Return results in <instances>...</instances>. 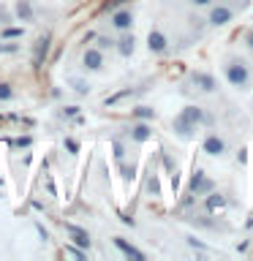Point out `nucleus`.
I'll use <instances>...</instances> for the list:
<instances>
[{"mask_svg":"<svg viewBox=\"0 0 253 261\" xmlns=\"http://www.w3.org/2000/svg\"><path fill=\"white\" fill-rule=\"evenodd\" d=\"M131 142H136V144H144V142H150L153 139V125L147 120H134L131 122Z\"/></svg>","mask_w":253,"mask_h":261,"instance_id":"7","label":"nucleus"},{"mask_svg":"<svg viewBox=\"0 0 253 261\" xmlns=\"http://www.w3.org/2000/svg\"><path fill=\"white\" fill-rule=\"evenodd\" d=\"M207 24L210 28H223V24H229L234 19V6L223 3V0H215L212 6H207Z\"/></svg>","mask_w":253,"mask_h":261,"instance_id":"2","label":"nucleus"},{"mask_svg":"<svg viewBox=\"0 0 253 261\" xmlns=\"http://www.w3.org/2000/svg\"><path fill=\"white\" fill-rule=\"evenodd\" d=\"M14 14H16V19L24 22V24H30L33 19H36V11H33L30 0H16V3H14Z\"/></svg>","mask_w":253,"mask_h":261,"instance_id":"15","label":"nucleus"},{"mask_svg":"<svg viewBox=\"0 0 253 261\" xmlns=\"http://www.w3.org/2000/svg\"><path fill=\"white\" fill-rule=\"evenodd\" d=\"M14 101V87L8 82H0V103H8Z\"/></svg>","mask_w":253,"mask_h":261,"instance_id":"20","label":"nucleus"},{"mask_svg":"<svg viewBox=\"0 0 253 261\" xmlns=\"http://www.w3.org/2000/svg\"><path fill=\"white\" fill-rule=\"evenodd\" d=\"M49 44H52V36H49V33H44V36L36 41V49H33V65H36V68L44 65L46 55H49Z\"/></svg>","mask_w":253,"mask_h":261,"instance_id":"12","label":"nucleus"},{"mask_svg":"<svg viewBox=\"0 0 253 261\" xmlns=\"http://www.w3.org/2000/svg\"><path fill=\"white\" fill-rule=\"evenodd\" d=\"M212 188H215V182H212V179L204 174L201 169H196L193 174H191V193L193 196H204V193H210Z\"/></svg>","mask_w":253,"mask_h":261,"instance_id":"9","label":"nucleus"},{"mask_svg":"<svg viewBox=\"0 0 253 261\" xmlns=\"http://www.w3.org/2000/svg\"><path fill=\"white\" fill-rule=\"evenodd\" d=\"M30 142H33L30 136H19V139H16V147H30Z\"/></svg>","mask_w":253,"mask_h":261,"instance_id":"28","label":"nucleus"},{"mask_svg":"<svg viewBox=\"0 0 253 261\" xmlns=\"http://www.w3.org/2000/svg\"><path fill=\"white\" fill-rule=\"evenodd\" d=\"M183 114H185V117L193 122L196 128H201V125H207V122H210L207 112H204L201 106H193V103H191V106H185V109H183Z\"/></svg>","mask_w":253,"mask_h":261,"instance_id":"16","label":"nucleus"},{"mask_svg":"<svg viewBox=\"0 0 253 261\" xmlns=\"http://www.w3.org/2000/svg\"><path fill=\"white\" fill-rule=\"evenodd\" d=\"M79 114V106H65L63 109V117H77Z\"/></svg>","mask_w":253,"mask_h":261,"instance_id":"27","label":"nucleus"},{"mask_svg":"<svg viewBox=\"0 0 253 261\" xmlns=\"http://www.w3.org/2000/svg\"><path fill=\"white\" fill-rule=\"evenodd\" d=\"M24 36V28H3L0 30V41H16Z\"/></svg>","mask_w":253,"mask_h":261,"instance_id":"19","label":"nucleus"},{"mask_svg":"<svg viewBox=\"0 0 253 261\" xmlns=\"http://www.w3.org/2000/svg\"><path fill=\"white\" fill-rule=\"evenodd\" d=\"M112 245H114V248H117V250H120V253H122V256H125V258H134V261H144V253L139 250V248H134V245H131V242L125 240V237H112Z\"/></svg>","mask_w":253,"mask_h":261,"instance_id":"11","label":"nucleus"},{"mask_svg":"<svg viewBox=\"0 0 253 261\" xmlns=\"http://www.w3.org/2000/svg\"><path fill=\"white\" fill-rule=\"evenodd\" d=\"M131 117L134 120H147V122H153L155 117H158V112L153 109V106H136V109H131Z\"/></svg>","mask_w":253,"mask_h":261,"instance_id":"18","label":"nucleus"},{"mask_svg":"<svg viewBox=\"0 0 253 261\" xmlns=\"http://www.w3.org/2000/svg\"><path fill=\"white\" fill-rule=\"evenodd\" d=\"M120 6H125V0H109V3H104V11H114Z\"/></svg>","mask_w":253,"mask_h":261,"instance_id":"24","label":"nucleus"},{"mask_svg":"<svg viewBox=\"0 0 253 261\" xmlns=\"http://www.w3.org/2000/svg\"><path fill=\"white\" fill-rule=\"evenodd\" d=\"M171 130H174V134H177L180 139H183V142H188V139H193V134H196V125H193V122L185 117L183 112H180L177 117L171 120Z\"/></svg>","mask_w":253,"mask_h":261,"instance_id":"10","label":"nucleus"},{"mask_svg":"<svg viewBox=\"0 0 253 261\" xmlns=\"http://www.w3.org/2000/svg\"><path fill=\"white\" fill-rule=\"evenodd\" d=\"M201 152L210 155V158H220V155L226 152V139L218 136V134H207L201 142Z\"/></svg>","mask_w":253,"mask_h":261,"instance_id":"6","label":"nucleus"},{"mask_svg":"<svg viewBox=\"0 0 253 261\" xmlns=\"http://www.w3.org/2000/svg\"><path fill=\"white\" fill-rule=\"evenodd\" d=\"M0 188H3V177H0Z\"/></svg>","mask_w":253,"mask_h":261,"instance_id":"32","label":"nucleus"},{"mask_svg":"<svg viewBox=\"0 0 253 261\" xmlns=\"http://www.w3.org/2000/svg\"><path fill=\"white\" fill-rule=\"evenodd\" d=\"M65 253H68V256H73V258H87V253H85V250H77L73 245H65Z\"/></svg>","mask_w":253,"mask_h":261,"instance_id":"22","label":"nucleus"},{"mask_svg":"<svg viewBox=\"0 0 253 261\" xmlns=\"http://www.w3.org/2000/svg\"><path fill=\"white\" fill-rule=\"evenodd\" d=\"M114 49L122 55V57H131L134 55V49H136V38H134V33L125 30V33H120V38L114 41Z\"/></svg>","mask_w":253,"mask_h":261,"instance_id":"13","label":"nucleus"},{"mask_svg":"<svg viewBox=\"0 0 253 261\" xmlns=\"http://www.w3.org/2000/svg\"><path fill=\"white\" fill-rule=\"evenodd\" d=\"M112 46H114V41H112V38H104V36L98 38V49H112Z\"/></svg>","mask_w":253,"mask_h":261,"instance_id":"26","label":"nucleus"},{"mask_svg":"<svg viewBox=\"0 0 253 261\" xmlns=\"http://www.w3.org/2000/svg\"><path fill=\"white\" fill-rule=\"evenodd\" d=\"M188 3H191L193 8H207V6L215 3V0H188Z\"/></svg>","mask_w":253,"mask_h":261,"instance_id":"25","label":"nucleus"},{"mask_svg":"<svg viewBox=\"0 0 253 261\" xmlns=\"http://www.w3.org/2000/svg\"><path fill=\"white\" fill-rule=\"evenodd\" d=\"M63 144H65V150H68L71 155H77V152H79V142H77V139H65Z\"/></svg>","mask_w":253,"mask_h":261,"instance_id":"23","label":"nucleus"},{"mask_svg":"<svg viewBox=\"0 0 253 261\" xmlns=\"http://www.w3.org/2000/svg\"><path fill=\"white\" fill-rule=\"evenodd\" d=\"M71 87H73V93H77V95H90V85H87V82H82V79H71Z\"/></svg>","mask_w":253,"mask_h":261,"instance_id":"21","label":"nucleus"},{"mask_svg":"<svg viewBox=\"0 0 253 261\" xmlns=\"http://www.w3.org/2000/svg\"><path fill=\"white\" fill-rule=\"evenodd\" d=\"M65 231H68L71 242L77 245V248H82V250H87V248H90V234L85 231V228H79V226H71V223H65Z\"/></svg>","mask_w":253,"mask_h":261,"instance_id":"14","label":"nucleus"},{"mask_svg":"<svg viewBox=\"0 0 253 261\" xmlns=\"http://www.w3.org/2000/svg\"><path fill=\"white\" fill-rule=\"evenodd\" d=\"M104 65H106L104 49L87 46L85 52H82V68H85V71H104Z\"/></svg>","mask_w":253,"mask_h":261,"instance_id":"4","label":"nucleus"},{"mask_svg":"<svg viewBox=\"0 0 253 261\" xmlns=\"http://www.w3.org/2000/svg\"><path fill=\"white\" fill-rule=\"evenodd\" d=\"M6 52V41H0V55H3Z\"/></svg>","mask_w":253,"mask_h":261,"instance_id":"30","label":"nucleus"},{"mask_svg":"<svg viewBox=\"0 0 253 261\" xmlns=\"http://www.w3.org/2000/svg\"><path fill=\"white\" fill-rule=\"evenodd\" d=\"M147 49H150V55H166L169 52V38L166 33L153 28L150 33H147Z\"/></svg>","mask_w":253,"mask_h":261,"instance_id":"5","label":"nucleus"},{"mask_svg":"<svg viewBox=\"0 0 253 261\" xmlns=\"http://www.w3.org/2000/svg\"><path fill=\"white\" fill-rule=\"evenodd\" d=\"M204 207H207V212H220L226 207V196L218 193L215 188H212L210 193H204Z\"/></svg>","mask_w":253,"mask_h":261,"instance_id":"17","label":"nucleus"},{"mask_svg":"<svg viewBox=\"0 0 253 261\" xmlns=\"http://www.w3.org/2000/svg\"><path fill=\"white\" fill-rule=\"evenodd\" d=\"M191 85H193L196 90H201V93H215V90H218L215 76H212V73H207V71H193V73H191Z\"/></svg>","mask_w":253,"mask_h":261,"instance_id":"8","label":"nucleus"},{"mask_svg":"<svg viewBox=\"0 0 253 261\" xmlns=\"http://www.w3.org/2000/svg\"><path fill=\"white\" fill-rule=\"evenodd\" d=\"M245 44H248V49L253 52V28H250L248 33H245Z\"/></svg>","mask_w":253,"mask_h":261,"instance_id":"29","label":"nucleus"},{"mask_svg":"<svg viewBox=\"0 0 253 261\" xmlns=\"http://www.w3.org/2000/svg\"><path fill=\"white\" fill-rule=\"evenodd\" d=\"M109 24L117 33H125L134 28V11H131L128 6H120V8H114V11H109Z\"/></svg>","mask_w":253,"mask_h":261,"instance_id":"3","label":"nucleus"},{"mask_svg":"<svg viewBox=\"0 0 253 261\" xmlns=\"http://www.w3.org/2000/svg\"><path fill=\"white\" fill-rule=\"evenodd\" d=\"M0 199H3V188H0Z\"/></svg>","mask_w":253,"mask_h":261,"instance_id":"31","label":"nucleus"},{"mask_svg":"<svg viewBox=\"0 0 253 261\" xmlns=\"http://www.w3.org/2000/svg\"><path fill=\"white\" fill-rule=\"evenodd\" d=\"M223 76L234 90H248L250 82H253V73L248 68V63L240 60V57H229L223 63Z\"/></svg>","mask_w":253,"mask_h":261,"instance_id":"1","label":"nucleus"}]
</instances>
